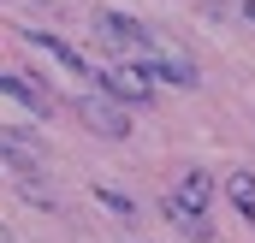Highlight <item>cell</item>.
I'll return each instance as SVG.
<instances>
[{"mask_svg":"<svg viewBox=\"0 0 255 243\" xmlns=\"http://www.w3.org/2000/svg\"><path fill=\"white\" fill-rule=\"evenodd\" d=\"M77 119L89 124L95 136H130V113L119 101H107L101 89H83V95H77Z\"/></svg>","mask_w":255,"mask_h":243,"instance_id":"6da1fadb","label":"cell"},{"mask_svg":"<svg viewBox=\"0 0 255 243\" xmlns=\"http://www.w3.org/2000/svg\"><path fill=\"white\" fill-rule=\"evenodd\" d=\"M136 65H142V77H148V83H154V77H160V83H178V89H196V83H202L196 60L172 54V48H160V42H154V48H148V54H142Z\"/></svg>","mask_w":255,"mask_h":243,"instance_id":"7a4b0ae2","label":"cell"},{"mask_svg":"<svg viewBox=\"0 0 255 243\" xmlns=\"http://www.w3.org/2000/svg\"><path fill=\"white\" fill-rule=\"evenodd\" d=\"M95 30H101V42H113V48L130 54V60H142V54L154 48V36H148L136 18H125V12H95Z\"/></svg>","mask_w":255,"mask_h":243,"instance_id":"3957f363","label":"cell"},{"mask_svg":"<svg viewBox=\"0 0 255 243\" xmlns=\"http://www.w3.org/2000/svg\"><path fill=\"white\" fill-rule=\"evenodd\" d=\"M95 83H101V95H107V101H130V107H142V101L154 95V83L142 77V65H136V60L113 65V71H101Z\"/></svg>","mask_w":255,"mask_h":243,"instance_id":"277c9868","label":"cell"},{"mask_svg":"<svg viewBox=\"0 0 255 243\" xmlns=\"http://www.w3.org/2000/svg\"><path fill=\"white\" fill-rule=\"evenodd\" d=\"M0 95L24 101L36 119H48V113H54V95H48V83H30V77H18V71H0Z\"/></svg>","mask_w":255,"mask_h":243,"instance_id":"5b68a950","label":"cell"},{"mask_svg":"<svg viewBox=\"0 0 255 243\" xmlns=\"http://www.w3.org/2000/svg\"><path fill=\"white\" fill-rule=\"evenodd\" d=\"M24 42H30V48H42V54H48L54 65H65L71 77H95V71L83 65V54H77V48H65V42L54 36V30H24Z\"/></svg>","mask_w":255,"mask_h":243,"instance_id":"8992f818","label":"cell"},{"mask_svg":"<svg viewBox=\"0 0 255 243\" xmlns=\"http://www.w3.org/2000/svg\"><path fill=\"white\" fill-rule=\"evenodd\" d=\"M208 196H214V172H202V166H190V172L178 178V190H172V202H178V208H190V214L208 208Z\"/></svg>","mask_w":255,"mask_h":243,"instance_id":"52a82bcc","label":"cell"},{"mask_svg":"<svg viewBox=\"0 0 255 243\" xmlns=\"http://www.w3.org/2000/svg\"><path fill=\"white\" fill-rule=\"evenodd\" d=\"M226 190H232L238 214H244V220H255V172H232V178H226Z\"/></svg>","mask_w":255,"mask_h":243,"instance_id":"ba28073f","label":"cell"},{"mask_svg":"<svg viewBox=\"0 0 255 243\" xmlns=\"http://www.w3.org/2000/svg\"><path fill=\"white\" fill-rule=\"evenodd\" d=\"M166 220H172L178 232H190L196 243H208V220H202V214H190V208H178L172 196H166Z\"/></svg>","mask_w":255,"mask_h":243,"instance_id":"9c48e42d","label":"cell"},{"mask_svg":"<svg viewBox=\"0 0 255 243\" xmlns=\"http://www.w3.org/2000/svg\"><path fill=\"white\" fill-rule=\"evenodd\" d=\"M0 160H6L12 172H36V166H42V148H18V142L0 136Z\"/></svg>","mask_w":255,"mask_h":243,"instance_id":"30bf717a","label":"cell"},{"mask_svg":"<svg viewBox=\"0 0 255 243\" xmlns=\"http://www.w3.org/2000/svg\"><path fill=\"white\" fill-rule=\"evenodd\" d=\"M95 202H101V208H113V214H125V220H136V202L119 196V190H95Z\"/></svg>","mask_w":255,"mask_h":243,"instance_id":"8fae6325","label":"cell"},{"mask_svg":"<svg viewBox=\"0 0 255 243\" xmlns=\"http://www.w3.org/2000/svg\"><path fill=\"white\" fill-rule=\"evenodd\" d=\"M244 18H250V24H255V0H244Z\"/></svg>","mask_w":255,"mask_h":243,"instance_id":"7c38bea8","label":"cell"},{"mask_svg":"<svg viewBox=\"0 0 255 243\" xmlns=\"http://www.w3.org/2000/svg\"><path fill=\"white\" fill-rule=\"evenodd\" d=\"M0 243H12V238H6V232H0Z\"/></svg>","mask_w":255,"mask_h":243,"instance_id":"4fadbf2b","label":"cell"}]
</instances>
